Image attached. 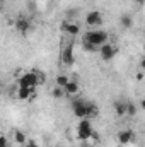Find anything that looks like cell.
I'll return each mask as SVG.
<instances>
[{"instance_id":"obj_1","label":"cell","mask_w":145,"mask_h":147,"mask_svg":"<svg viewBox=\"0 0 145 147\" xmlns=\"http://www.w3.org/2000/svg\"><path fill=\"white\" fill-rule=\"evenodd\" d=\"M44 82V77H43V74L41 72H28L24 74L21 79H19V87H26V89H34L38 87L39 84H43Z\"/></svg>"},{"instance_id":"obj_2","label":"cell","mask_w":145,"mask_h":147,"mask_svg":"<svg viewBox=\"0 0 145 147\" xmlns=\"http://www.w3.org/2000/svg\"><path fill=\"white\" fill-rule=\"evenodd\" d=\"M94 137V128L89 118H82L77 125V139L80 140H91Z\"/></svg>"},{"instance_id":"obj_3","label":"cell","mask_w":145,"mask_h":147,"mask_svg":"<svg viewBox=\"0 0 145 147\" xmlns=\"http://www.w3.org/2000/svg\"><path fill=\"white\" fill-rule=\"evenodd\" d=\"M85 39L89 41V43H92L96 48H99V46H103L104 43H108V33L106 31H89L87 34H85Z\"/></svg>"},{"instance_id":"obj_4","label":"cell","mask_w":145,"mask_h":147,"mask_svg":"<svg viewBox=\"0 0 145 147\" xmlns=\"http://www.w3.org/2000/svg\"><path fill=\"white\" fill-rule=\"evenodd\" d=\"M72 110H73V115L77 118H87V103L84 99H73L72 101Z\"/></svg>"},{"instance_id":"obj_5","label":"cell","mask_w":145,"mask_h":147,"mask_svg":"<svg viewBox=\"0 0 145 147\" xmlns=\"http://www.w3.org/2000/svg\"><path fill=\"white\" fill-rule=\"evenodd\" d=\"M97 50H99V53H101L103 60H106V62H109V60L118 53V48H116L113 43H104V45H103V46H99Z\"/></svg>"},{"instance_id":"obj_6","label":"cell","mask_w":145,"mask_h":147,"mask_svg":"<svg viewBox=\"0 0 145 147\" xmlns=\"http://www.w3.org/2000/svg\"><path fill=\"white\" fill-rule=\"evenodd\" d=\"M14 28H15L17 33H21V34H28L29 29H31V22H29L28 19H24V17H19V19H15Z\"/></svg>"},{"instance_id":"obj_7","label":"cell","mask_w":145,"mask_h":147,"mask_svg":"<svg viewBox=\"0 0 145 147\" xmlns=\"http://www.w3.org/2000/svg\"><path fill=\"white\" fill-rule=\"evenodd\" d=\"M116 139H118V142L123 144V146L133 144V142H135V132H132V130H121Z\"/></svg>"},{"instance_id":"obj_8","label":"cell","mask_w":145,"mask_h":147,"mask_svg":"<svg viewBox=\"0 0 145 147\" xmlns=\"http://www.w3.org/2000/svg\"><path fill=\"white\" fill-rule=\"evenodd\" d=\"M60 58H62V62L65 65H73V60H75V57H73V45H68V46H65L62 50Z\"/></svg>"},{"instance_id":"obj_9","label":"cell","mask_w":145,"mask_h":147,"mask_svg":"<svg viewBox=\"0 0 145 147\" xmlns=\"http://www.w3.org/2000/svg\"><path fill=\"white\" fill-rule=\"evenodd\" d=\"M85 22H87V26H99L103 22V14L99 10H92L85 16Z\"/></svg>"},{"instance_id":"obj_10","label":"cell","mask_w":145,"mask_h":147,"mask_svg":"<svg viewBox=\"0 0 145 147\" xmlns=\"http://www.w3.org/2000/svg\"><path fill=\"white\" fill-rule=\"evenodd\" d=\"M60 28H62L63 33H68L70 36H75V34L80 33V26H79L77 22H70V21H63Z\"/></svg>"},{"instance_id":"obj_11","label":"cell","mask_w":145,"mask_h":147,"mask_svg":"<svg viewBox=\"0 0 145 147\" xmlns=\"http://www.w3.org/2000/svg\"><path fill=\"white\" fill-rule=\"evenodd\" d=\"M36 94H34V89H26V87H19L17 91V98L21 101H28V99H33Z\"/></svg>"},{"instance_id":"obj_12","label":"cell","mask_w":145,"mask_h":147,"mask_svg":"<svg viewBox=\"0 0 145 147\" xmlns=\"http://www.w3.org/2000/svg\"><path fill=\"white\" fill-rule=\"evenodd\" d=\"M63 91L67 92V94H77L79 92V82H75V80H68V84L63 87Z\"/></svg>"},{"instance_id":"obj_13","label":"cell","mask_w":145,"mask_h":147,"mask_svg":"<svg viewBox=\"0 0 145 147\" xmlns=\"http://www.w3.org/2000/svg\"><path fill=\"white\" fill-rule=\"evenodd\" d=\"M97 115H99V108H97L94 103H87V118L92 120V118H96Z\"/></svg>"},{"instance_id":"obj_14","label":"cell","mask_w":145,"mask_h":147,"mask_svg":"<svg viewBox=\"0 0 145 147\" xmlns=\"http://www.w3.org/2000/svg\"><path fill=\"white\" fill-rule=\"evenodd\" d=\"M114 113H116L118 116H125V115H126V105L121 103V101H116V103H114Z\"/></svg>"},{"instance_id":"obj_15","label":"cell","mask_w":145,"mask_h":147,"mask_svg":"<svg viewBox=\"0 0 145 147\" xmlns=\"http://www.w3.org/2000/svg\"><path fill=\"white\" fill-rule=\"evenodd\" d=\"M14 140L19 144V146H24L26 142H28V137H26V134L24 132H21V130H17L15 134H14Z\"/></svg>"},{"instance_id":"obj_16","label":"cell","mask_w":145,"mask_h":147,"mask_svg":"<svg viewBox=\"0 0 145 147\" xmlns=\"http://www.w3.org/2000/svg\"><path fill=\"white\" fill-rule=\"evenodd\" d=\"M68 80H70V79H68V77H67V75H65V74H60V75H58V77H56V86H58V87H62V89H63V87H65V86H67V84H68Z\"/></svg>"},{"instance_id":"obj_17","label":"cell","mask_w":145,"mask_h":147,"mask_svg":"<svg viewBox=\"0 0 145 147\" xmlns=\"http://www.w3.org/2000/svg\"><path fill=\"white\" fill-rule=\"evenodd\" d=\"M121 26L126 28V29L132 28V26H133V19H132L130 16H123V17H121Z\"/></svg>"},{"instance_id":"obj_18","label":"cell","mask_w":145,"mask_h":147,"mask_svg":"<svg viewBox=\"0 0 145 147\" xmlns=\"http://www.w3.org/2000/svg\"><path fill=\"white\" fill-rule=\"evenodd\" d=\"M82 46H84V50H85V51H96V50H97V48H96V46H94L92 43H89V41H87L85 38L82 39Z\"/></svg>"},{"instance_id":"obj_19","label":"cell","mask_w":145,"mask_h":147,"mask_svg":"<svg viewBox=\"0 0 145 147\" xmlns=\"http://www.w3.org/2000/svg\"><path fill=\"white\" fill-rule=\"evenodd\" d=\"M51 94H53V98H56V99H58V98H63L65 91H63L62 87H58V86H56V87H55V89L51 91Z\"/></svg>"},{"instance_id":"obj_20","label":"cell","mask_w":145,"mask_h":147,"mask_svg":"<svg viewBox=\"0 0 145 147\" xmlns=\"http://www.w3.org/2000/svg\"><path fill=\"white\" fill-rule=\"evenodd\" d=\"M126 115H128V116H135V115H137V106H135L133 103L126 105Z\"/></svg>"},{"instance_id":"obj_21","label":"cell","mask_w":145,"mask_h":147,"mask_svg":"<svg viewBox=\"0 0 145 147\" xmlns=\"http://www.w3.org/2000/svg\"><path fill=\"white\" fill-rule=\"evenodd\" d=\"M0 147H9V140L3 135H0Z\"/></svg>"},{"instance_id":"obj_22","label":"cell","mask_w":145,"mask_h":147,"mask_svg":"<svg viewBox=\"0 0 145 147\" xmlns=\"http://www.w3.org/2000/svg\"><path fill=\"white\" fill-rule=\"evenodd\" d=\"M24 146H26V147H39V146H38L36 140H28V142H26Z\"/></svg>"},{"instance_id":"obj_23","label":"cell","mask_w":145,"mask_h":147,"mask_svg":"<svg viewBox=\"0 0 145 147\" xmlns=\"http://www.w3.org/2000/svg\"><path fill=\"white\" fill-rule=\"evenodd\" d=\"M137 2H138V3H144L145 0H137Z\"/></svg>"},{"instance_id":"obj_24","label":"cell","mask_w":145,"mask_h":147,"mask_svg":"<svg viewBox=\"0 0 145 147\" xmlns=\"http://www.w3.org/2000/svg\"><path fill=\"white\" fill-rule=\"evenodd\" d=\"M0 92H2V86H0Z\"/></svg>"},{"instance_id":"obj_25","label":"cell","mask_w":145,"mask_h":147,"mask_svg":"<svg viewBox=\"0 0 145 147\" xmlns=\"http://www.w3.org/2000/svg\"><path fill=\"white\" fill-rule=\"evenodd\" d=\"M0 2H2V0H0Z\"/></svg>"},{"instance_id":"obj_26","label":"cell","mask_w":145,"mask_h":147,"mask_svg":"<svg viewBox=\"0 0 145 147\" xmlns=\"http://www.w3.org/2000/svg\"><path fill=\"white\" fill-rule=\"evenodd\" d=\"M0 3H2V2H0Z\"/></svg>"}]
</instances>
